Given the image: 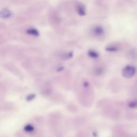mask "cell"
Returning <instances> with one entry per match:
<instances>
[{
  "label": "cell",
  "instance_id": "obj_1",
  "mask_svg": "<svg viewBox=\"0 0 137 137\" xmlns=\"http://www.w3.org/2000/svg\"><path fill=\"white\" fill-rule=\"evenodd\" d=\"M136 72V69L132 66L128 65L122 70V75L126 78H130L133 76Z\"/></svg>",
  "mask_w": 137,
  "mask_h": 137
},
{
  "label": "cell",
  "instance_id": "obj_2",
  "mask_svg": "<svg viewBox=\"0 0 137 137\" xmlns=\"http://www.w3.org/2000/svg\"><path fill=\"white\" fill-rule=\"evenodd\" d=\"M76 9L78 13L79 14V15L83 16L84 15H85L86 12H85V8L84 5L83 4H82L81 3H79L77 4L76 7Z\"/></svg>",
  "mask_w": 137,
  "mask_h": 137
},
{
  "label": "cell",
  "instance_id": "obj_3",
  "mask_svg": "<svg viewBox=\"0 0 137 137\" xmlns=\"http://www.w3.org/2000/svg\"><path fill=\"white\" fill-rule=\"evenodd\" d=\"M93 31L94 35L98 36V37L101 36L104 34V30L101 26H97L94 27Z\"/></svg>",
  "mask_w": 137,
  "mask_h": 137
},
{
  "label": "cell",
  "instance_id": "obj_4",
  "mask_svg": "<svg viewBox=\"0 0 137 137\" xmlns=\"http://www.w3.org/2000/svg\"><path fill=\"white\" fill-rule=\"evenodd\" d=\"M26 33L29 35H31L32 36H35V37H38L39 35V32L37 29H34V28H31V29H27L26 30Z\"/></svg>",
  "mask_w": 137,
  "mask_h": 137
},
{
  "label": "cell",
  "instance_id": "obj_5",
  "mask_svg": "<svg viewBox=\"0 0 137 137\" xmlns=\"http://www.w3.org/2000/svg\"><path fill=\"white\" fill-rule=\"evenodd\" d=\"M88 55L90 57L93 58H96L98 57V54L97 52L93 50H90L88 51Z\"/></svg>",
  "mask_w": 137,
  "mask_h": 137
},
{
  "label": "cell",
  "instance_id": "obj_6",
  "mask_svg": "<svg viewBox=\"0 0 137 137\" xmlns=\"http://www.w3.org/2000/svg\"><path fill=\"white\" fill-rule=\"evenodd\" d=\"M25 130L26 132H32L34 130V128L31 125H27L25 127Z\"/></svg>",
  "mask_w": 137,
  "mask_h": 137
},
{
  "label": "cell",
  "instance_id": "obj_7",
  "mask_svg": "<svg viewBox=\"0 0 137 137\" xmlns=\"http://www.w3.org/2000/svg\"><path fill=\"white\" fill-rule=\"evenodd\" d=\"M106 50L109 51H116L118 50L117 48L115 46H109V47H107Z\"/></svg>",
  "mask_w": 137,
  "mask_h": 137
},
{
  "label": "cell",
  "instance_id": "obj_8",
  "mask_svg": "<svg viewBox=\"0 0 137 137\" xmlns=\"http://www.w3.org/2000/svg\"><path fill=\"white\" fill-rule=\"evenodd\" d=\"M129 106L131 108H136L137 107V101H133L129 103Z\"/></svg>",
  "mask_w": 137,
  "mask_h": 137
}]
</instances>
